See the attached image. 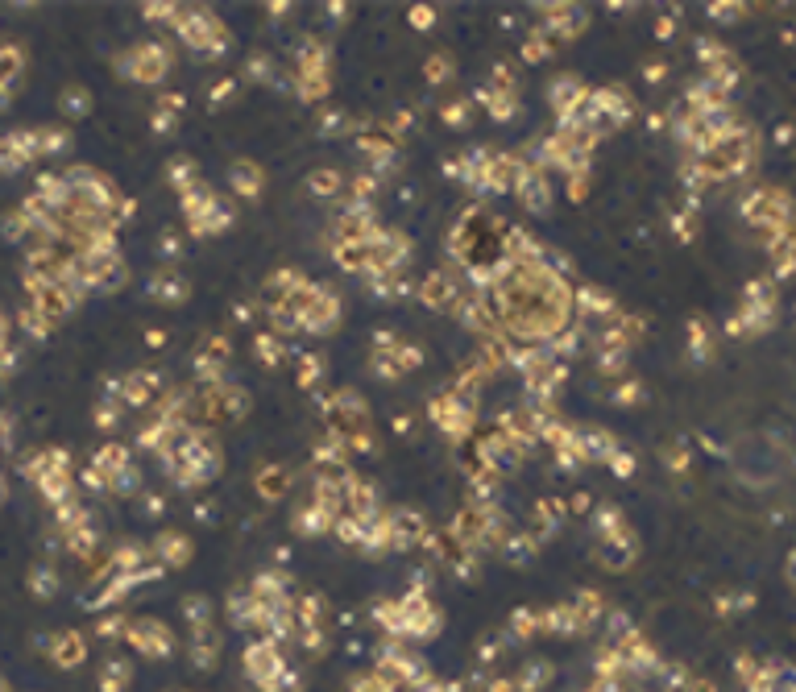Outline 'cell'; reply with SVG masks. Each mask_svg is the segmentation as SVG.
<instances>
[{
    "instance_id": "cell-1",
    "label": "cell",
    "mask_w": 796,
    "mask_h": 692,
    "mask_svg": "<svg viewBox=\"0 0 796 692\" xmlns=\"http://www.w3.org/2000/svg\"><path fill=\"white\" fill-rule=\"evenodd\" d=\"M688 344L693 357H714V328L705 320H688Z\"/></svg>"
},
{
    "instance_id": "cell-2",
    "label": "cell",
    "mask_w": 796,
    "mask_h": 692,
    "mask_svg": "<svg viewBox=\"0 0 796 692\" xmlns=\"http://www.w3.org/2000/svg\"><path fill=\"white\" fill-rule=\"evenodd\" d=\"M709 17L734 21V17H743V5H709Z\"/></svg>"
},
{
    "instance_id": "cell-3",
    "label": "cell",
    "mask_w": 796,
    "mask_h": 692,
    "mask_svg": "<svg viewBox=\"0 0 796 692\" xmlns=\"http://www.w3.org/2000/svg\"><path fill=\"white\" fill-rule=\"evenodd\" d=\"M676 233L685 236V241H688V236H693V233H697V216H693V207H688L685 216H676Z\"/></svg>"
},
{
    "instance_id": "cell-4",
    "label": "cell",
    "mask_w": 796,
    "mask_h": 692,
    "mask_svg": "<svg viewBox=\"0 0 796 692\" xmlns=\"http://www.w3.org/2000/svg\"><path fill=\"white\" fill-rule=\"evenodd\" d=\"M236 183H241L249 196H254V191H257V170H254V166H241V170H236Z\"/></svg>"
},
{
    "instance_id": "cell-5",
    "label": "cell",
    "mask_w": 796,
    "mask_h": 692,
    "mask_svg": "<svg viewBox=\"0 0 796 692\" xmlns=\"http://www.w3.org/2000/svg\"><path fill=\"white\" fill-rule=\"evenodd\" d=\"M614 468H619V477H627L630 468H635V460H630L627 452H614Z\"/></svg>"
},
{
    "instance_id": "cell-6",
    "label": "cell",
    "mask_w": 796,
    "mask_h": 692,
    "mask_svg": "<svg viewBox=\"0 0 796 692\" xmlns=\"http://www.w3.org/2000/svg\"><path fill=\"white\" fill-rule=\"evenodd\" d=\"M336 178H328V170H320V178H315V191H332Z\"/></svg>"
}]
</instances>
